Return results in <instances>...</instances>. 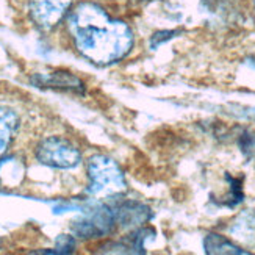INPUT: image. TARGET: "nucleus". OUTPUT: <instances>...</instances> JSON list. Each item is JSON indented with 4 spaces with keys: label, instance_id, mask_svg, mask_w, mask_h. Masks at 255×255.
I'll return each instance as SVG.
<instances>
[{
    "label": "nucleus",
    "instance_id": "nucleus-1",
    "mask_svg": "<svg viewBox=\"0 0 255 255\" xmlns=\"http://www.w3.org/2000/svg\"><path fill=\"white\" fill-rule=\"evenodd\" d=\"M68 31L75 49L94 64H110L130 53L135 38L126 22L115 19L97 3L80 2L68 14Z\"/></svg>",
    "mask_w": 255,
    "mask_h": 255
},
{
    "label": "nucleus",
    "instance_id": "nucleus-2",
    "mask_svg": "<svg viewBox=\"0 0 255 255\" xmlns=\"http://www.w3.org/2000/svg\"><path fill=\"white\" fill-rule=\"evenodd\" d=\"M90 188L88 193L94 197H110L126 190V179L121 168L105 155H94L88 161Z\"/></svg>",
    "mask_w": 255,
    "mask_h": 255
},
{
    "label": "nucleus",
    "instance_id": "nucleus-3",
    "mask_svg": "<svg viewBox=\"0 0 255 255\" xmlns=\"http://www.w3.org/2000/svg\"><path fill=\"white\" fill-rule=\"evenodd\" d=\"M36 158L41 164L55 169H72L82 161V153L74 144L61 136H49L36 147Z\"/></svg>",
    "mask_w": 255,
    "mask_h": 255
},
{
    "label": "nucleus",
    "instance_id": "nucleus-4",
    "mask_svg": "<svg viewBox=\"0 0 255 255\" xmlns=\"http://www.w3.org/2000/svg\"><path fill=\"white\" fill-rule=\"evenodd\" d=\"M116 224L113 208L108 205H96L83 212V216L77 219L72 232L80 238H99L108 235Z\"/></svg>",
    "mask_w": 255,
    "mask_h": 255
},
{
    "label": "nucleus",
    "instance_id": "nucleus-5",
    "mask_svg": "<svg viewBox=\"0 0 255 255\" xmlns=\"http://www.w3.org/2000/svg\"><path fill=\"white\" fill-rule=\"evenodd\" d=\"M72 0H30V16L42 30H50L68 14Z\"/></svg>",
    "mask_w": 255,
    "mask_h": 255
},
{
    "label": "nucleus",
    "instance_id": "nucleus-6",
    "mask_svg": "<svg viewBox=\"0 0 255 255\" xmlns=\"http://www.w3.org/2000/svg\"><path fill=\"white\" fill-rule=\"evenodd\" d=\"M31 82L38 86L53 88V90L69 91V93H75V94L85 93L83 82L79 79V77H75L74 74L66 72V71H57L52 74H36L31 79Z\"/></svg>",
    "mask_w": 255,
    "mask_h": 255
},
{
    "label": "nucleus",
    "instance_id": "nucleus-7",
    "mask_svg": "<svg viewBox=\"0 0 255 255\" xmlns=\"http://www.w3.org/2000/svg\"><path fill=\"white\" fill-rule=\"evenodd\" d=\"M116 224L123 227H138L141 224H146L150 218V210L139 202H124L113 208Z\"/></svg>",
    "mask_w": 255,
    "mask_h": 255
},
{
    "label": "nucleus",
    "instance_id": "nucleus-8",
    "mask_svg": "<svg viewBox=\"0 0 255 255\" xmlns=\"http://www.w3.org/2000/svg\"><path fill=\"white\" fill-rule=\"evenodd\" d=\"M204 248L205 252L210 255H248V251H243L241 248H238L237 245H234L230 240H227L223 235L218 234H210L205 237L204 241Z\"/></svg>",
    "mask_w": 255,
    "mask_h": 255
},
{
    "label": "nucleus",
    "instance_id": "nucleus-9",
    "mask_svg": "<svg viewBox=\"0 0 255 255\" xmlns=\"http://www.w3.org/2000/svg\"><path fill=\"white\" fill-rule=\"evenodd\" d=\"M17 130V116L14 112L0 107V157L6 152Z\"/></svg>",
    "mask_w": 255,
    "mask_h": 255
},
{
    "label": "nucleus",
    "instance_id": "nucleus-10",
    "mask_svg": "<svg viewBox=\"0 0 255 255\" xmlns=\"http://www.w3.org/2000/svg\"><path fill=\"white\" fill-rule=\"evenodd\" d=\"M75 248V241L69 235H60L57 240V254H69Z\"/></svg>",
    "mask_w": 255,
    "mask_h": 255
},
{
    "label": "nucleus",
    "instance_id": "nucleus-11",
    "mask_svg": "<svg viewBox=\"0 0 255 255\" xmlns=\"http://www.w3.org/2000/svg\"><path fill=\"white\" fill-rule=\"evenodd\" d=\"M243 150H245L252 160H255V135H246L243 142Z\"/></svg>",
    "mask_w": 255,
    "mask_h": 255
},
{
    "label": "nucleus",
    "instance_id": "nucleus-12",
    "mask_svg": "<svg viewBox=\"0 0 255 255\" xmlns=\"http://www.w3.org/2000/svg\"><path fill=\"white\" fill-rule=\"evenodd\" d=\"M172 35H175V31H160V33H155L152 36V47H157L163 41H168L172 38Z\"/></svg>",
    "mask_w": 255,
    "mask_h": 255
}]
</instances>
